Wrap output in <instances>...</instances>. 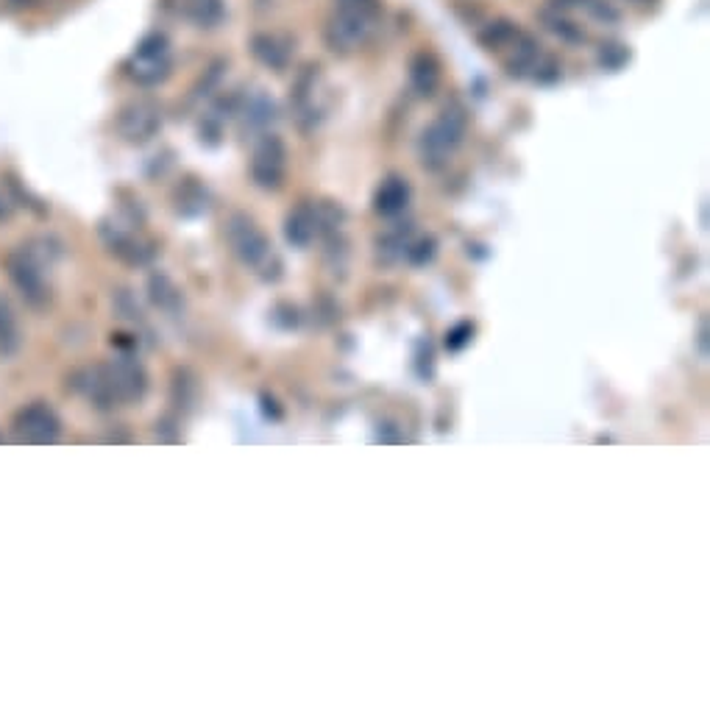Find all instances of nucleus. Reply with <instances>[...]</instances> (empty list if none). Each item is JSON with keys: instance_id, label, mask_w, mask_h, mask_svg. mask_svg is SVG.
<instances>
[{"instance_id": "1", "label": "nucleus", "mask_w": 710, "mask_h": 710, "mask_svg": "<svg viewBox=\"0 0 710 710\" xmlns=\"http://www.w3.org/2000/svg\"><path fill=\"white\" fill-rule=\"evenodd\" d=\"M385 0H332V14L323 26V42L337 56L357 53L382 23Z\"/></svg>"}, {"instance_id": "2", "label": "nucleus", "mask_w": 710, "mask_h": 710, "mask_svg": "<svg viewBox=\"0 0 710 710\" xmlns=\"http://www.w3.org/2000/svg\"><path fill=\"white\" fill-rule=\"evenodd\" d=\"M226 240L232 246L234 257L240 259L246 268L257 273L265 282H279L282 279V257L273 251V243L268 234L257 226V220L248 218L246 212H234L226 220Z\"/></svg>"}, {"instance_id": "3", "label": "nucleus", "mask_w": 710, "mask_h": 710, "mask_svg": "<svg viewBox=\"0 0 710 710\" xmlns=\"http://www.w3.org/2000/svg\"><path fill=\"white\" fill-rule=\"evenodd\" d=\"M468 131V115L460 104H446L438 112V117L421 131L418 140V159L426 170L438 173L443 170L452 156L460 151Z\"/></svg>"}, {"instance_id": "4", "label": "nucleus", "mask_w": 710, "mask_h": 710, "mask_svg": "<svg viewBox=\"0 0 710 710\" xmlns=\"http://www.w3.org/2000/svg\"><path fill=\"white\" fill-rule=\"evenodd\" d=\"M499 56H502L504 70L510 78H524V81H535V84H555L563 76V67L555 59V53L546 51L527 31H518V37Z\"/></svg>"}, {"instance_id": "5", "label": "nucleus", "mask_w": 710, "mask_h": 710, "mask_svg": "<svg viewBox=\"0 0 710 710\" xmlns=\"http://www.w3.org/2000/svg\"><path fill=\"white\" fill-rule=\"evenodd\" d=\"M346 220V212L332 201H307L284 220V237L296 248H310L323 234H335Z\"/></svg>"}, {"instance_id": "6", "label": "nucleus", "mask_w": 710, "mask_h": 710, "mask_svg": "<svg viewBox=\"0 0 710 710\" xmlns=\"http://www.w3.org/2000/svg\"><path fill=\"white\" fill-rule=\"evenodd\" d=\"M284 179H287V145L279 134H259L254 154H251V181L257 184L259 190L276 193L282 190Z\"/></svg>"}, {"instance_id": "7", "label": "nucleus", "mask_w": 710, "mask_h": 710, "mask_svg": "<svg viewBox=\"0 0 710 710\" xmlns=\"http://www.w3.org/2000/svg\"><path fill=\"white\" fill-rule=\"evenodd\" d=\"M129 73L134 81H140L145 87H154L159 81H165L170 73V42L165 34H148L140 39L137 51L131 56Z\"/></svg>"}, {"instance_id": "8", "label": "nucleus", "mask_w": 710, "mask_h": 710, "mask_svg": "<svg viewBox=\"0 0 710 710\" xmlns=\"http://www.w3.org/2000/svg\"><path fill=\"white\" fill-rule=\"evenodd\" d=\"M115 126L123 140L131 145H142V142L154 140L162 129V109L148 98H137L117 112Z\"/></svg>"}, {"instance_id": "9", "label": "nucleus", "mask_w": 710, "mask_h": 710, "mask_svg": "<svg viewBox=\"0 0 710 710\" xmlns=\"http://www.w3.org/2000/svg\"><path fill=\"white\" fill-rule=\"evenodd\" d=\"M14 438L20 443H53L62 435V421L48 404H31L14 415Z\"/></svg>"}, {"instance_id": "10", "label": "nucleus", "mask_w": 710, "mask_h": 710, "mask_svg": "<svg viewBox=\"0 0 710 710\" xmlns=\"http://www.w3.org/2000/svg\"><path fill=\"white\" fill-rule=\"evenodd\" d=\"M248 51L262 67H268L273 73H284L293 62L296 39L290 34H279V31H257L248 42Z\"/></svg>"}, {"instance_id": "11", "label": "nucleus", "mask_w": 710, "mask_h": 710, "mask_svg": "<svg viewBox=\"0 0 710 710\" xmlns=\"http://www.w3.org/2000/svg\"><path fill=\"white\" fill-rule=\"evenodd\" d=\"M6 268H9L12 282L17 284V290L23 293L28 304L39 307V304L48 301V282H45V276L39 271L37 262L31 259V254H26V251L12 254V257L6 259Z\"/></svg>"}, {"instance_id": "12", "label": "nucleus", "mask_w": 710, "mask_h": 710, "mask_svg": "<svg viewBox=\"0 0 710 710\" xmlns=\"http://www.w3.org/2000/svg\"><path fill=\"white\" fill-rule=\"evenodd\" d=\"M413 187L404 176H388L376 187L374 193V212L382 218H399L404 209L410 207Z\"/></svg>"}, {"instance_id": "13", "label": "nucleus", "mask_w": 710, "mask_h": 710, "mask_svg": "<svg viewBox=\"0 0 710 710\" xmlns=\"http://www.w3.org/2000/svg\"><path fill=\"white\" fill-rule=\"evenodd\" d=\"M443 70H440L438 56L432 51H418L410 59V87L418 98H432L440 90Z\"/></svg>"}, {"instance_id": "14", "label": "nucleus", "mask_w": 710, "mask_h": 710, "mask_svg": "<svg viewBox=\"0 0 710 710\" xmlns=\"http://www.w3.org/2000/svg\"><path fill=\"white\" fill-rule=\"evenodd\" d=\"M181 14L198 31H215L226 23L229 6L226 0H181Z\"/></svg>"}, {"instance_id": "15", "label": "nucleus", "mask_w": 710, "mask_h": 710, "mask_svg": "<svg viewBox=\"0 0 710 710\" xmlns=\"http://www.w3.org/2000/svg\"><path fill=\"white\" fill-rule=\"evenodd\" d=\"M541 23L549 34H555V37L560 39V42H566V45H585V42H588V31L571 17V12H563V9H555V6H546L541 12Z\"/></svg>"}, {"instance_id": "16", "label": "nucleus", "mask_w": 710, "mask_h": 710, "mask_svg": "<svg viewBox=\"0 0 710 710\" xmlns=\"http://www.w3.org/2000/svg\"><path fill=\"white\" fill-rule=\"evenodd\" d=\"M240 120H243V131L265 134L268 126L276 120V104H273L271 95H265V92H254V95H248L246 104H243V109H240Z\"/></svg>"}, {"instance_id": "17", "label": "nucleus", "mask_w": 710, "mask_h": 710, "mask_svg": "<svg viewBox=\"0 0 710 710\" xmlns=\"http://www.w3.org/2000/svg\"><path fill=\"white\" fill-rule=\"evenodd\" d=\"M410 243H413V226L410 223H399V226H393L390 232H385L376 240V257L385 265L399 262V259L407 257Z\"/></svg>"}, {"instance_id": "18", "label": "nucleus", "mask_w": 710, "mask_h": 710, "mask_svg": "<svg viewBox=\"0 0 710 710\" xmlns=\"http://www.w3.org/2000/svg\"><path fill=\"white\" fill-rule=\"evenodd\" d=\"M549 6L555 9H563V12H582L588 14L591 20L596 23H605V26H613L619 23L621 12L610 3V0H552Z\"/></svg>"}, {"instance_id": "19", "label": "nucleus", "mask_w": 710, "mask_h": 710, "mask_svg": "<svg viewBox=\"0 0 710 710\" xmlns=\"http://www.w3.org/2000/svg\"><path fill=\"white\" fill-rule=\"evenodd\" d=\"M518 23H513V20H507V17H499V20H491L488 26H482V31L477 34L479 45L485 48V51L491 53H502L513 39L518 37Z\"/></svg>"}, {"instance_id": "20", "label": "nucleus", "mask_w": 710, "mask_h": 710, "mask_svg": "<svg viewBox=\"0 0 710 710\" xmlns=\"http://www.w3.org/2000/svg\"><path fill=\"white\" fill-rule=\"evenodd\" d=\"M20 349V323L12 304L0 296V357H12Z\"/></svg>"}, {"instance_id": "21", "label": "nucleus", "mask_w": 710, "mask_h": 710, "mask_svg": "<svg viewBox=\"0 0 710 710\" xmlns=\"http://www.w3.org/2000/svg\"><path fill=\"white\" fill-rule=\"evenodd\" d=\"M179 212L181 215H201L207 209V190L195 179H187L179 187Z\"/></svg>"}, {"instance_id": "22", "label": "nucleus", "mask_w": 710, "mask_h": 710, "mask_svg": "<svg viewBox=\"0 0 710 710\" xmlns=\"http://www.w3.org/2000/svg\"><path fill=\"white\" fill-rule=\"evenodd\" d=\"M151 298H154L156 307H162L165 312H176L181 304L176 284L170 282L165 273H154V276H151Z\"/></svg>"}, {"instance_id": "23", "label": "nucleus", "mask_w": 710, "mask_h": 710, "mask_svg": "<svg viewBox=\"0 0 710 710\" xmlns=\"http://www.w3.org/2000/svg\"><path fill=\"white\" fill-rule=\"evenodd\" d=\"M596 62L602 70L607 73H616L621 67L630 62V48L624 42H616V39H607L599 45V53H596Z\"/></svg>"}, {"instance_id": "24", "label": "nucleus", "mask_w": 710, "mask_h": 710, "mask_svg": "<svg viewBox=\"0 0 710 710\" xmlns=\"http://www.w3.org/2000/svg\"><path fill=\"white\" fill-rule=\"evenodd\" d=\"M435 254H438V240H435V237H418V240L410 243L407 257L404 259H407L410 265H426V262L435 259Z\"/></svg>"}, {"instance_id": "25", "label": "nucleus", "mask_w": 710, "mask_h": 710, "mask_svg": "<svg viewBox=\"0 0 710 710\" xmlns=\"http://www.w3.org/2000/svg\"><path fill=\"white\" fill-rule=\"evenodd\" d=\"M471 337H474V323H457L452 332L446 335V349L449 351H460L465 349L468 343H471Z\"/></svg>"}, {"instance_id": "26", "label": "nucleus", "mask_w": 710, "mask_h": 710, "mask_svg": "<svg viewBox=\"0 0 710 710\" xmlns=\"http://www.w3.org/2000/svg\"><path fill=\"white\" fill-rule=\"evenodd\" d=\"M627 3H633V6H644V9H649V6H655L658 0H627Z\"/></svg>"}, {"instance_id": "27", "label": "nucleus", "mask_w": 710, "mask_h": 710, "mask_svg": "<svg viewBox=\"0 0 710 710\" xmlns=\"http://www.w3.org/2000/svg\"><path fill=\"white\" fill-rule=\"evenodd\" d=\"M3 218H9V207H6V201L0 198V220Z\"/></svg>"}]
</instances>
